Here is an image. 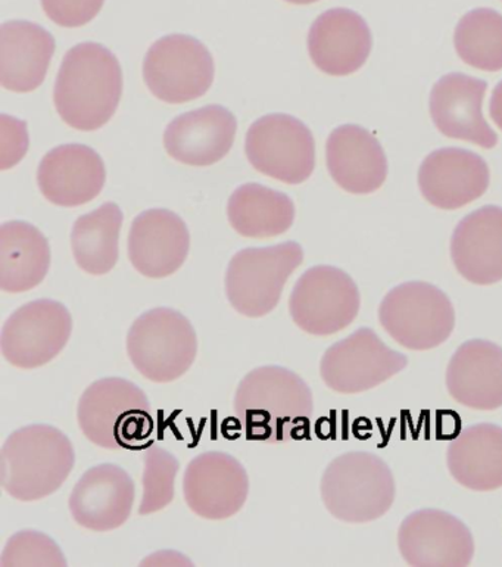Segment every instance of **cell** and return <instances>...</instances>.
I'll return each mask as SVG.
<instances>
[{"instance_id":"obj_7","label":"cell","mask_w":502,"mask_h":567,"mask_svg":"<svg viewBox=\"0 0 502 567\" xmlns=\"http://www.w3.org/2000/svg\"><path fill=\"white\" fill-rule=\"evenodd\" d=\"M379 321L393 341L411 351H429L448 341L455 329V310L443 290L426 282H407L389 290Z\"/></svg>"},{"instance_id":"obj_16","label":"cell","mask_w":502,"mask_h":567,"mask_svg":"<svg viewBox=\"0 0 502 567\" xmlns=\"http://www.w3.org/2000/svg\"><path fill=\"white\" fill-rule=\"evenodd\" d=\"M491 174L486 161L461 147H442L426 156L419 168V186L433 207L459 209L485 195Z\"/></svg>"},{"instance_id":"obj_18","label":"cell","mask_w":502,"mask_h":567,"mask_svg":"<svg viewBox=\"0 0 502 567\" xmlns=\"http://www.w3.org/2000/svg\"><path fill=\"white\" fill-rule=\"evenodd\" d=\"M488 83L461 73L443 75L430 92V115L438 131L451 140L468 141L492 150L499 136L483 117Z\"/></svg>"},{"instance_id":"obj_5","label":"cell","mask_w":502,"mask_h":567,"mask_svg":"<svg viewBox=\"0 0 502 567\" xmlns=\"http://www.w3.org/2000/svg\"><path fill=\"white\" fill-rule=\"evenodd\" d=\"M78 421L89 441L111 451L139 449L152 432L150 400L123 378L93 382L79 401Z\"/></svg>"},{"instance_id":"obj_10","label":"cell","mask_w":502,"mask_h":567,"mask_svg":"<svg viewBox=\"0 0 502 567\" xmlns=\"http://www.w3.org/2000/svg\"><path fill=\"white\" fill-rule=\"evenodd\" d=\"M361 297L351 276L334 266L305 271L290 293L294 323L314 337H330L347 329L360 312Z\"/></svg>"},{"instance_id":"obj_11","label":"cell","mask_w":502,"mask_h":567,"mask_svg":"<svg viewBox=\"0 0 502 567\" xmlns=\"http://www.w3.org/2000/svg\"><path fill=\"white\" fill-rule=\"evenodd\" d=\"M245 154L259 173L288 185L307 182L316 167V142L289 114H268L246 133Z\"/></svg>"},{"instance_id":"obj_9","label":"cell","mask_w":502,"mask_h":567,"mask_svg":"<svg viewBox=\"0 0 502 567\" xmlns=\"http://www.w3.org/2000/svg\"><path fill=\"white\" fill-rule=\"evenodd\" d=\"M214 60L198 39L170 34L156 40L143 61V80L155 97L178 105L204 96L214 82Z\"/></svg>"},{"instance_id":"obj_38","label":"cell","mask_w":502,"mask_h":567,"mask_svg":"<svg viewBox=\"0 0 502 567\" xmlns=\"http://www.w3.org/2000/svg\"><path fill=\"white\" fill-rule=\"evenodd\" d=\"M286 2L294 4H311L318 2V0H286Z\"/></svg>"},{"instance_id":"obj_32","label":"cell","mask_w":502,"mask_h":567,"mask_svg":"<svg viewBox=\"0 0 502 567\" xmlns=\"http://www.w3.org/2000/svg\"><path fill=\"white\" fill-rule=\"evenodd\" d=\"M145 472H143V497L139 515L147 516L170 506L174 499V484L181 463L176 455L161 446L152 445L145 451Z\"/></svg>"},{"instance_id":"obj_20","label":"cell","mask_w":502,"mask_h":567,"mask_svg":"<svg viewBox=\"0 0 502 567\" xmlns=\"http://www.w3.org/2000/svg\"><path fill=\"white\" fill-rule=\"evenodd\" d=\"M105 164L95 150L80 143L53 147L40 161L38 183L49 203L74 208L91 203L105 186Z\"/></svg>"},{"instance_id":"obj_21","label":"cell","mask_w":502,"mask_h":567,"mask_svg":"<svg viewBox=\"0 0 502 567\" xmlns=\"http://www.w3.org/2000/svg\"><path fill=\"white\" fill-rule=\"evenodd\" d=\"M371 47L373 39L369 24L351 9H329L309 29V56L325 74L356 73L369 60Z\"/></svg>"},{"instance_id":"obj_19","label":"cell","mask_w":502,"mask_h":567,"mask_svg":"<svg viewBox=\"0 0 502 567\" xmlns=\"http://www.w3.org/2000/svg\"><path fill=\"white\" fill-rule=\"evenodd\" d=\"M191 248L186 223L170 209L139 214L129 235V258L139 274L164 279L185 265Z\"/></svg>"},{"instance_id":"obj_28","label":"cell","mask_w":502,"mask_h":567,"mask_svg":"<svg viewBox=\"0 0 502 567\" xmlns=\"http://www.w3.org/2000/svg\"><path fill=\"white\" fill-rule=\"evenodd\" d=\"M51 267L47 236L27 221H8L0 227V288L21 293L34 289Z\"/></svg>"},{"instance_id":"obj_34","label":"cell","mask_w":502,"mask_h":567,"mask_svg":"<svg viewBox=\"0 0 502 567\" xmlns=\"http://www.w3.org/2000/svg\"><path fill=\"white\" fill-rule=\"evenodd\" d=\"M49 20L61 27H83L95 20L105 0H40Z\"/></svg>"},{"instance_id":"obj_14","label":"cell","mask_w":502,"mask_h":567,"mask_svg":"<svg viewBox=\"0 0 502 567\" xmlns=\"http://www.w3.org/2000/svg\"><path fill=\"white\" fill-rule=\"evenodd\" d=\"M402 559L417 567H464L472 564L474 539L451 513L423 508L411 513L398 530Z\"/></svg>"},{"instance_id":"obj_23","label":"cell","mask_w":502,"mask_h":567,"mask_svg":"<svg viewBox=\"0 0 502 567\" xmlns=\"http://www.w3.org/2000/svg\"><path fill=\"white\" fill-rule=\"evenodd\" d=\"M326 155L331 178L349 194H373L387 181L388 159L382 145L357 124L335 128L327 140Z\"/></svg>"},{"instance_id":"obj_25","label":"cell","mask_w":502,"mask_h":567,"mask_svg":"<svg viewBox=\"0 0 502 567\" xmlns=\"http://www.w3.org/2000/svg\"><path fill=\"white\" fill-rule=\"evenodd\" d=\"M457 271L470 284L495 285L502 280V208L486 205L457 225L451 239Z\"/></svg>"},{"instance_id":"obj_26","label":"cell","mask_w":502,"mask_h":567,"mask_svg":"<svg viewBox=\"0 0 502 567\" xmlns=\"http://www.w3.org/2000/svg\"><path fill=\"white\" fill-rule=\"evenodd\" d=\"M55 53V39L42 25L31 21H8L0 29L2 86L7 91L29 93L42 86Z\"/></svg>"},{"instance_id":"obj_27","label":"cell","mask_w":502,"mask_h":567,"mask_svg":"<svg viewBox=\"0 0 502 567\" xmlns=\"http://www.w3.org/2000/svg\"><path fill=\"white\" fill-rule=\"evenodd\" d=\"M447 466L464 488L490 493L502 488V427L478 423L450 442Z\"/></svg>"},{"instance_id":"obj_4","label":"cell","mask_w":502,"mask_h":567,"mask_svg":"<svg viewBox=\"0 0 502 567\" xmlns=\"http://www.w3.org/2000/svg\"><path fill=\"white\" fill-rule=\"evenodd\" d=\"M327 512L347 524H369L391 511L397 486L391 468L376 454L352 451L336 457L321 477Z\"/></svg>"},{"instance_id":"obj_36","label":"cell","mask_w":502,"mask_h":567,"mask_svg":"<svg viewBox=\"0 0 502 567\" xmlns=\"http://www.w3.org/2000/svg\"><path fill=\"white\" fill-rule=\"evenodd\" d=\"M141 566H194L187 557L176 551H158L146 557Z\"/></svg>"},{"instance_id":"obj_3","label":"cell","mask_w":502,"mask_h":567,"mask_svg":"<svg viewBox=\"0 0 502 567\" xmlns=\"http://www.w3.org/2000/svg\"><path fill=\"white\" fill-rule=\"evenodd\" d=\"M75 451L69 436L51 425H29L12 432L2 449V488L18 502H38L69 480Z\"/></svg>"},{"instance_id":"obj_12","label":"cell","mask_w":502,"mask_h":567,"mask_svg":"<svg viewBox=\"0 0 502 567\" xmlns=\"http://www.w3.org/2000/svg\"><path fill=\"white\" fill-rule=\"evenodd\" d=\"M73 332V317L64 303L38 299L13 311L4 321L0 348L3 359L18 369L51 363L64 350Z\"/></svg>"},{"instance_id":"obj_33","label":"cell","mask_w":502,"mask_h":567,"mask_svg":"<svg viewBox=\"0 0 502 567\" xmlns=\"http://www.w3.org/2000/svg\"><path fill=\"white\" fill-rule=\"evenodd\" d=\"M0 564L9 566H66L64 553L47 534L20 530L8 539Z\"/></svg>"},{"instance_id":"obj_6","label":"cell","mask_w":502,"mask_h":567,"mask_svg":"<svg viewBox=\"0 0 502 567\" xmlns=\"http://www.w3.org/2000/svg\"><path fill=\"white\" fill-rule=\"evenodd\" d=\"M127 354L147 381L170 383L189 372L198 354L191 320L173 308L143 312L127 333Z\"/></svg>"},{"instance_id":"obj_2","label":"cell","mask_w":502,"mask_h":567,"mask_svg":"<svg viewBox=\"0 0 502 567\" xmlns=\"http://www.w3.org/2000/svg\"><path fill=\"white\" fill-rule=\"evenodd\" d=\"M123 95L119 58L100 43L86 42L66 52L58 71L53 102L58 114L75 131H100Z\"/></svg>"},{"instance_id":"obj_17","label":"cell","mask_w":502,"mask_h":567,"mask_svg":"<svg viewBox=\"0 0 502 567\" xmlns=\"http://www.w3.org/2000/svg\"><path fill=\"white\" fill-rule=\"evenodd\" d=\"M136 485L123 467L105 463L91 467L70 495V512L75 524L110 533L123 526L132 515Z\"/></svg>"},{"instance_id":"obj_15","label":"cell","mask_w":502,"mask_h":567,"mask_svg":"<svg viewBox=\"0 0 502 567\" xmlns=\"http://www.w3.org/2000/svg\"><path fill=\"white\" fill-rule=\"evenodd\" d=\"M183 494L195 515L208 520L230 519L248 499V472L230 454L202 453L186 467Z\"/></svg>"},{"instance_id":"obj_37","label":"cell","mask_w":502,"mask_h":567,"mask_svg":"<svg viewBox=\"0 0 502 567\" xmlns=\"http://www.w3.org/2000/svg\"><path fill=\"white\" fill-rule=\"evenodd\" d=\"M490 114L496 126L502 131V82L496 84L494 92H492Z\"/></svg>"},{"instance_id":"obj_29","label":"cell","mask_w":502,"mask_h":567,"mask_svg":"<svg viewBox=\"0 0 502 567\" xmlns=\"http://www.w3.org/2000/svg\"><path fill=\"white\" fill-rule=\"evenodd\" d=\"M227 216L233 229L244 238H275L293 227L295 204L281 192L246 183L228 199Z\"/></svg>"},{"instance_id":"obj_30","label":"cell","mask_w":502,"mask_h":567,"mask_svg":"<svg viewBox=\"0 0 502 567\" xmlns=\"http://www.w3.org/2000/svg\"><path fill=\"white\" fill-rule=\"evenodd\" d=\"M124 216L119 205L103 204L95 212L79 217L71 231L75 262L92 276L110 274L119 261V240Z\"/></svg>"},{"instance_id":"obj_1","label":"cell","mask_w":502,"mask_h":567,"mask_svg":"<svg viewBox=\"0 0 502 567\" xmlns=\"http://www.w3.org/2000/svg\"><path fill=\"white\" fill-rule=\"evenodd\" d=\"M233 410L249 440L289 442L307 435L313 392L293 370L263 365L242 379Z\"/></svg>"},{"instance_id":"obj_8","label":"cell","mask_w":502,"mask_h":567,"mask_svg":"<svg viewBox=\"0 0 502 567\" xmlns=\"http://www.w3.org/2000/svg\"><path fill=\"white\" fill-rule=\"evenodd\" d=\"M303 261L304 249L298 243L242 249L228 262V302L249 319L270 315L280 301L286 282Z\"/></svg>"},{"instance_id":"obj_13","label":"cell","mask_w":502,"mask_h":567,"mask_svg":"<svg viewBox=\"0 0 502 567\" xmlns=\"http://www.w3.org/2000/svg\"><path fill=\"white\" fill-rule=\"evenodd\" d=\"M407 365L406 355L389 348L375 330L361 328L325 352L320 374L331 391L360 394L382 385Z\"/></svg>"},{"instance_id":"obj_31","label":"cell","mask_w":502,"mask_h":567,"mask_svg":"<svg viewBox=\"0 0 502 567\" xmlns=\"http://www.w3.org/2000/svg\"><path fill=\"white\" fill-rule=\"evenodd\" d=\"M454 44L461 60L482 71L502 70V16L490 8L465 13L455 27Z\"/></svg>"},{"instance_id":"obj_24","label":"cell","mask_w":502,"mask_h":567,"mask_svg":"<svg viewBox=\"0 0 502 567\" xmlns=\"http://www.w3.org/2000/svg\"><path fill=\"white\" fill-rule=\"evenodd\" d=\"M447 390L457 403L478 412L502 408V348L485 339H470L451 357Z\"/></svg>"},{"instance_id":"obj_35","label":"cell","mask_w":502,"mask_h":567,"mask_svg":"<svg viewBox=\"0 0 502 567\" xmlns=\"http://www.w3.org/2000/svg\"><path fill=\"white\" fill-rule=\"evenodd\" d=\"M2 169H8L20 163L25 155L29 150V135L25 123L7 114L2 115Z\"/></svg>"},{"instance_id":"obj_22","label":"cell","mask_w":502,"mask_h":567,"mask_svg":"<svg viewBox=\"0 0 502 567\" xmlns=\"http://www.w3.org/2000/svg\"><path fill=\"white\" fill-rule=\"evenodd\" d=\"M235 115L222 105H208L174 118L164 133L165 151L192 167L217 164L235 142Z\"/></svg>"}]
</instances>
